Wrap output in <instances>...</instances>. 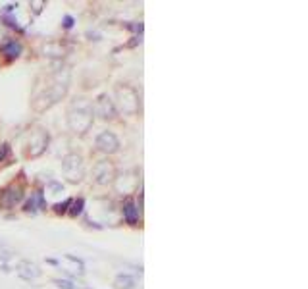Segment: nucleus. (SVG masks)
Segmentation results:
<instances>
[{"mask_svg": "<svg viewBox=\"0 0 308 289\" xmlns=\"http://www.w3.org/2000/svg\"><path fill=\"white\" fill-rule=\"evenodd\" d=\"M92 103L87 101L85 97H79L72 101L70 108H68V125L73 133H87L92 125Z\"/></svg>", "mask_w": 308, "mask_h": 289, "instance_id": "1", "label": "nucleus"}, {"mask_svg": "<svg viewBox=\"0 0 308 289\" xmlns=\"http://www.w3.org/2000/svg\"><path fill=\"white\" fill-rule=\"evenodd\" d=\"M68 81H70V79L62 81V72H56V75H54V83H52L50 87L35 101V110H37V112H44V110H48L50 106H54L58 101H62V99L66 97V93H68Z\"/></svg>", "mask_w": 308, "mask_h": 289, "instance_id": "2", "label": "nucleus"}, {"mask_svg": "<svg viewBox=\"0 0 308 289\" xmlns=\"http://www.w3.org/2000/svg\"><path fill=\"white\" fill-rule=\"evenodd\" d=\"M62 172H64V176L68 177V181H72V183H79L83 177H85V162H83L81 155H72L64 156V160H62Z\"/></svg>", "mask_w": 308, "mask_h": 289, "instance_id": "3", "label": "nucleus"}, {"mask_svg": "<svg viewBox=\"0 0 308 289\" xmlns=\"http://www.w3.org/2000/svg\"><path fill=\"white\" fill-rule=\"evenodd\" d=\"M116 99H118V108L120 112L127 114V116H133L139 110V94L131 87H118L116 91Z\"/></svg>", "mask_w": 308, "mask_h": 289, "instance_id": "4", "label": "nucleus"}, {"mask_svg": "<svg viewBox=\"0 0 308 289\" xmlns=\"http://www.w3.org/2000/svg\"><path fill=\"white\" fill-rule=\"evenodd\" d=\"M92 177L98 185H108L116 179V168L110 160H98L92 166Z\"/></svg>", "mask_w": 308, "mask_h": 289, "instance_id": "5", "label": "nucleus"}, {"mask_svg": "<svg viewBox=\"0 0 308 289\" xmlns=\"http://www.w3.org/2000/svg\"><path fill=\"white\" fill-rule=\"evenodd\" d=\"M92 114L102 118V120H114L116 118V104L112 103V99L108 94H100L92 104Z\"/></svg>", "mask_w": 308, "mask_h": 289, "instance_id": "6", "label": "nucleus"}, {"mask_svg": "<svg viewBox=\"0 0 308 289\" xmlns=\"http://www.w3.org/2000/svg\"><path fill=\"white\" fill-rule=\"evenodd\" d=\"M94 144H96L98 151H102L106 155H114V153L120 149V139L116 137L114 131H102V133L96 135Z\"/></svg>", "mask_w": 308, "mask_h": 289, "instance_id": "7", "label": "nucleus"}, {"mask_svg": "<svg viewBox=\"0 0 308 289\" xmlns=\"http://www.w3.org/2000/svg\"><path fill=\"white\" fill-rule=\"evenodd\" d=\"M21 199H23V189L20 185H12L8 189H4L2 191V195H0V207L2 208H14L18 203H21Z\"/></svg>", "mask_w": 308, "mask_h": 289, "instance_id": "8", "label": "nucleus"}, {"mask_svg": "<svg viewBox=\"0 0 308 289\" xmlns=\"http://www.w3.org/2000/svg\"><path fill=\"white\" fill-rule=\"evenodd\" d=\"M46 144H48V135L42 133V131H37L31 137L29 144H27V156L35 158V156L42 155L46 151Z\"/></svg>", "mask_w": 308, "mask_h": 289, "instance_id": "9", "label": "nucleus"}, {"mask_svg": "<svg viewBox=\"0 0 308 289\" xmlns=\"http://www.w3.org/2000/svg\"><path fill=\"white\" fill-rule=\"evenodd\" d=\"M16 272H18V276L21 279H27V281L37 279L41 276V268L35 262H31V260H21L20 264H18V268H16Z\"/></svg>", "mask_w": 308, "mask_h": 289, "instance_id": "10", "label": "nucleus"}, {"mask_svg": "<svg viewBox=\"0 0 308 289\" xmlns=\"http://www.w3.org/2000/svg\"><path fill=\"white\" fill-rule=\"evenodd\" d=\"M114 181H116V189H118L120 193H133L135 187L139 185V179L135 177L133 172H125L123 176L116 177Z\"/></svg>", "mask_w": 308, "mask_h": 289, "instance_id": "11", "label": "nucleus"}, {"mask_svg": "<svg viewBox=\"0 0 308 289\" xmlns=\"http://www.w3.org/2000/svg\"><path fill=\"white\" fill-rule=\"evenodd\" d=\"M122 212H123V220H125L127 224L135 226V224L139 222V208L135 207L133 201H125L122 207Z\"/></svg>", "mask_w": 308, "mask_h": 289, "instance_id": "12", "label": "nucleus"}, {"mask_svg": "<svg viewBox=\"0 0 308 289\" xmlns=\"http://www.w3.org/2000/svg\"><path fill=\"white\" fill-rule=\"evenodd\" d=\"M42 208H46V201H44V195L37 191V193H33L31 199L27 201L25 212H37V210H42Z\"/></svg>", "mask_w": 308, "mask_h": 289, "instance_id": "13", "label": "nucleus"}, {"mask_svg": "<svg viewBox=\"0 0 308 289\" xmlns=\"http://www.w3.org/2000/svg\"><path fill=\"white\" fill-rule=\"evenodd\" d=\"M0 49H2V52H4L8 58H18L21 54V44L18 41H6Z\"/></svg>", "mask_w": 308, "mask_h": 289, "instance_id": "14", "label": "nucleus"}, {"mask_svg": "<svg viewBox=\"0 0 308 289\" xmlns=\"http://www.w3.org/2000/svg\"><path fill=\"white\" fill-rule=\"evenodd\" d=\"M114 287L116 289H133L135 287V279L127 274H118L114 279Z\"/></svg>", "mask_w": 308, "mask_h": 289, "instance_id": "15", "label": "nucleus"}, {"mask_svg": "<svg viewBox=\"0 0 308 289\" xmlns=\"http://www.w3.org/2000/svg\"><path fill=\"white\" fill-rule=\"evenodd\" d=\"M12 253L10 249H4V247H0V268L2 270H8V260L12 258Z\"/></svg>", "mask_w": 308, "mask_h": 289, "instance_id": "16", "label": "nucleus"}, {"mask_svg": "<svg viewBox=\"0 0 308 289\" xmlns=\"http://www.w3.org/2000/svg\"><path fill=\"white\" fill-rule=\"evenodd\" d=\"M83 207H85V201H83V199H77V201H73L70 214H72V216H79V214L83 212Z\"/></svg>", "mask_w": 308, "mask_h": 289, "instance_id": "17", "label": "nucleus"}, {"mask_svg": "<svg viewBox=\"0 0 308 289\" xmlns=\"http://www.w3.org/2000/svg\"><path fill=\"white\" fill-rule=\"evenodd\" d=\"M72 205V201H64V203H58V205H54V212L56 214H64L66 210H68V207Z\"/></svg>", "mask_w": 308, "mask_h": 289, "instance_id": "18", "label": "nucleus"}, {"mask_svg": "<svg viewBox=\"0 0 308 289\" xmlns=\"http://www.w3.org/2000/svg\"><path fill=\"white\" fill-rule=\"evenodd\" d=\"M8 153H10V147L6 143L0 144V162H4L6 160V156H8Z\"/></svg>", "mask_w": 308, "mask_h": 289, "instance_id": "19", "label": "nucleus"}, {"mask_svg": "<svg viewBox=\"0 0 308 289\" xmlns=\"http://www.w3.org/2000/svg\"><path fill=\"white\" fill-rule=\"evenodd\" d=\"M54 283H58V287H62V289H75L72 283L66 281V279H54Z\"/></svg>", "mask_w": 308, "mask_h": 289, "instance_id": "20", "label": "nucleus"}, {"mask_svg": "<svg viewBox=\"0 0 308 289\" xmlns=\"http://www.w3.org/2000/svg\"><path fill=\"white\" fill-rule=\"evenodd\" d=\"M72 25H73V18H72V16H66V18H64V27H68V29H70Z\"/></svg>", "mask_w": 308, "mask_h": 289, "instance_id": "21", "label": "nucleus"}, {"mask_svg": "<svg viewBox=\"0 0 308 289\" xmlns=\"http://www.w3.org/2000/svg\"><path fill=\"white\" fill-rule=\"evenodd\" d=\"M33 6H35V14H39V12H41L39 6H44V2H33Z\"/></svg>", "mask_w": 308, "mask_h": 289, "instance_id": "22", "label": "nucleus"}]
</instances>
